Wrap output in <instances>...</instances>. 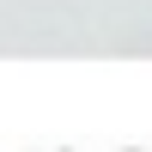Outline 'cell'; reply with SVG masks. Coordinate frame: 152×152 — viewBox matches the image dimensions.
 <instances>
[]
</instances>
